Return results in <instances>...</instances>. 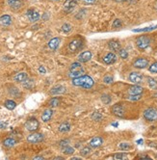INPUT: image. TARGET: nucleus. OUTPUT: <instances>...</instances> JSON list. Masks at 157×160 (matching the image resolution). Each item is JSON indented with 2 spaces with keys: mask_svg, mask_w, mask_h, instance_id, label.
Listing matches in <instances>:
<instances>
[{
  "mask_svg": "<svg viewBox=\"0 0 157 160\" xmlns=\"http://www.w3.org/2000/svg\"><path fill=\"white\" fill-rule=\"evenodd\" d=\"M72 84L74 86H78V87H82L85 89H90L94 86V80L89 75H81L79 77L73 78Z\"/></svg>",
  "mask_w": 157,
  "mask_h": 160,
  "instance_id": "1",
  "label": "nucleus"
},
{
  "mask_svg": "<svg viewBox=\"0 0 157 160\" xmlns=\"http://www.w3.org/2000/svg\"><path fill=\"white\" fill-rule=\"evenodd\" d=\"M150 39L148 38V36H141L136 40V44L139 49H146L150 46Z\"/></svg>",
  "mask_w": 157,
  "mask_h": 160,
  "instance_id": "2",
  "label": "nucleus"
},
{
  "mask_svg": "<svg viewBox=\"0 0 157 160\" xmlns=\"http://www.w3.org/2000/svg\"><path fill=\"white\" fill-rule=\"evenodd\" d=\"M144 117L146 120L150 121V122H153V121L157 120V110L154 108H148L144 112Z\"/></svg>",
  "mask_w": 157,
  "mask_h": 160,
  "instance_id": "3",
  "label": "nucleus"
},
{
  "mask_svg": "<svg viewBox=\"0 0 157 160\" xmlns=\"http://www.w3.org/2000/svg\"><path fill=\"white\" fill-rule=\"evenodd\" d=\"M25 127L28 131H31V132H34L38 129L39 127V122L36 119L32 118V119H29L25 124Z\"/></svg>",
  "mask_w": 157,
  "mask_h": 160,
  "instance_id": "4",
  "label": "nucleus"
},
{
  "mask_svg": "<svg viewBox=\"0 0 157 160\" xmlns=\"http://www.w3.org/2000/svg\"><path fill=\"white\" fill-rule=\"evenodd\" d=\"M82 46H83V42H82L81 39H75V40L71 41L70 44H68V49L70 51H76L78 49H80Z\"/></svg>",
  "mask_w": 157,
  "mask_h": 160,
  "instance_id": "5",
  "label": "nucleus"
},
{
  "mask_svg": "<svg viewBox=\"0 0 157 160\" xmlns=\"http://www.w3.org/2000/svg\"><path fill=\"white\" fill-rule=\"evenodd\" d=\"M44 140V135L42 133H38V132H34L30 134L27 137V141L29 143H40Z\"/></svg>",
  "mask_w": 157,
  "mask_h": 160,
  "instance_id": "6",
  "label": "nucleus"
},
{
  "mask_svg": "<svg viewBox=\"0 0 157 160\" xmlns=\"http://www.w3.org/2000/svg\"><path fill=\"white\" fill-rule=\"evenodd\" d=\"M77 5L76 0H66L65 3H64V10L66 13H71L75 9Z\"/></svg>",
  "mask_w": 157,
  "mask_h": 160,
  "instance_id": "7",
  "label": "nucleus"
},
{
  "mask_svg": "<svg viewBox=\"0 0 157 160\" xmlns=\"http://www.w3.org/2000/svg\"><path fill=\"white\" fill-rule=\"evenodd\" d=\"M133 66L137 69H145L148 66V61L145 58H139L133 63Z\"/></svg>",
  "mask_w": 157,
  "mask_h": 160,
  "instance_id": "8",
  "label": "nucleus"
},
{
  "mask_svg": "<svg viewBox=\"0 0 157 160\" xmlns=\"http://www.w3.org/2000/svg\"><path fill=\"white\" fill-rule=\"evenodd\" d=\"M129 80L131 81L133 83H136V84H139L142 82L143 80V75L141 74L139 72H131L129 74Z\"/></svg>",
  "mask_w": 157,
  "mask_h": 160,
  "instance_id": "9",
  "label": "nucleus"
},
{
  "mask_svg": "<svg viewBox=\"0 0 157 160\" xmlns=\"http://www.w3.org/2000/svg\"><path fill=\"white\" fill-rule=\"evenodd\" d=\"M26 15H27L28 18L30 19V21H32V22L38 21V20L40 19V14L38 12L34 11L33 9L28 10L27 13H26Z\"/></svg>",
  "mask_w": 157,
  "mask_h": 160,
  "instance_id": "10",
  "label": "nucleus"
},
{
  "mask_svg": "<svg viewBox=\"0 0 157 160\" xmlns=\"http://www.w3.org/2000/svg\"><path fill=\"white\" fill-rule=\"evenodd\" d=\"M92 59V52L91 51H84L78 56V61L80 63H86Z\"/></svg>",
  "mask_w": 157,
  "mask_h": 160,
  "instance_id": "11",
  "label": "nucleus"
},
{
  "mask_svg": "<svg viewBox=\"0 0 157 160\" xmlns=\"http://www.w3.org/2000/svg\"><path fill=\"white\" fill-rule=\"evenodd\" d=\"M103 61H104L105 64L107 65H111V64H114L116 61H117V56L115 53H113V52H109V53L106 55V56L103 58Z\"/></svg>",
  "mask_w": 157,
  "mask_h": 160,
  "instance_id": "12",
  "label": "nucleus"
},
{
  "mask_svg": "<svg viewBox=\"0 0 157 160\" xmlns=\"http://www.w3.org/2000/svg\"><path fill=\"white\" fill-rule=\"evenodd\" d=\"M103 143V139L101 137H95L90 141V147L94 149L99 148Z\"/></svg>",
  "mask_w": 157,
  "mask_h": 160,
  "instance_id": "13",
  "label": "nucleus"
},
{
  "mask_svg": "<svg viewBox=\"0 0 157 160\" xmlns=\"http://www.w3.org/2000/svg\"><path fill=\"white\" fill-rule=\"evenodd\" d=\"M112 112L118 117H123L124 109H123V107L121 105H119V104H116V105H114L113 108H112Z\"/></svg>",
  "mask_w": 157,
  "mask_h": 160,
  "instance_id": "14",
  "label": "nucleus"
},
{
  "mask_svg": "<svg viewBox=\"0 0 157 160\" xmlns=\"http://www.w3.org/2000/svg\"><path fill=\"white\" fill-rule=\"evenodd\" d=\"M144 92V89L140 86H132L131 88H129L128 94L130 96H135V95H141Z\"/></svg>",
  "mask_w": 157,
  "mask_h": 160,
  "instance_id": "15",
  "label": "nucleus"
},
{
  "mask_svg": "<svg viewBox=\"0 0 157 160\" xmlns=\"http://www.w3.org/2000/svg\"><path fill=\"white\" fill-rule=\"evenodd\" d=\"M66 92V88L62 85H57L55 87H53L50 91V94L51 95H61V94H64Z\"/></svg>",
  "mask_w": 157,
  "mask_h": 160,
  "instance_id": "16",
  "label": "nucleus"
},
{
  "mask_svg": "<svg viewBox=\"0 0 157 160\" xmlns=\"http://www.w3.org/2000/svg\"><path fill=\"white\" fill-rule=\"evenodd\" d=\"M7 3L11 8H13V9H19V8L22 6L23 2H22V0H8Z\"/></svg>",
  "mask_w": 157,
  "mask_h": 160,
  "instance_id": "17",
  "label": "nucleus"
},
{
  "mask_svg": "<svg viewBox=\"0 0 157 160\" xmlns=\"http://www.w3.org/2000/svg\"><path fill=\"white\" fill-rule=\"evenodd\" d=\"M59 44H60V39L59 38H53V39H51V40L49 41L48 48L50 49H52V50H55V49L58 48Z\"/></svg>",
  "mask_w": 157,
  "mask_h": 160,
  "instance_id": "18",
  "label": "nucleus"
},
{
  "mask_svg": "<svg viewBox=\"0 0 157 160\" xmlns=\"http://www.w3.org/2000/svg\"><path fill=\"white\" fill-rule=\"evenodd\" d=\"M52 114H53V111H52L51 109H46V111L42 113V122H44V123H47V122H48V121H49L50 119H51Z\"/></svg>",
  "mask_w": 157,
  "mask_h": 160,
  "instance_id": "19",
  "label": "nucleus"
},
{
  "mask_svg": "<svg viewBox=\"0 0 157 160\" xmlns=\"http://www.w3.org/2000/svg\"><path fill=\"white\" fill-rule=\"evenodd\" d=\"M11 23H12V18H11L10 15H4L0 17V24L3 26H9Z\"/></svg>",
  "mask_w": 157,
  "mask_h": 160,
  "instance_id": "20",
  "label": "nucleus"
},
{
  "mask_svg": "<svg viewBox=\"0 0 157 160\" xmlns=\"http://www.w3.org/2000/svg\"><path fill=\"white\" fill-rule=\"evenodd\" d=\"M27 78H28V75L26 72H19L15 75L14 79L15 81H17V82H23V81H25Z\"/></svg>",
  "mask_w": 157,
  "mask_h": 160,
  "instance_id": "21",
  "label": "nucleus"
},
{
  "mask_svg": "<svg viewBox=\"0 0 157 160\" xmlns=\"http://www.w3.org/2000/svg\"><path fill=\"white\" fill-rule=\"evenodd\" d=\"M109 48L113 51H119L121 49V44L118 41H111L109 43Z\"/></svg>",
  "mask_w": 157,
  "mask_h": 160,
  "instance_id": "22",
  "label": "nucleus"
},
{
  "mask_svg": "<svg viewBox=\"0 0 157 160\" xmlns=\"http://www.w3.org/2000/svg\"><path fill=\"white\" fill-rule=\"evenodd\" d=\"M15 144H17V140L14 138H7L4 140L3 145L6 147V148H13Z\"/></svg>",
  "mask_w": 157,
  "mask_h": 160,
  "instance_id": "23",
  "label": "nucleus"
},
{
  "mask_svg": "<svg viewBox=\"0 0 157 160\" xmlns=\"http://www.w3.org/2000/svg\"><path fill=\"white\" fill-rule=\"evenodd\" d=\"M84 72H85V70L83 68H82V69L75 70V72H70V74L68 75H70V77L71 78H76V77H79V76H81V75H83Z\"/></svg>",
  "mask_w": 157,
  "mask_h": 160,
  "instance_id": "24",
  "label": "nucleus"
},
{
  "mask_svg": "<svg viewBox=\"0 0 157 160\" xmlns=\"http://www.w3.org/2000/svg\"><path fill=\"white\" fill-rule=\"evenodd\" d=\"M157 28V25H152V26H148V27L146 28H140V29H134L133 32H150V31H152Z\"/></svg>",
  "mask_w": 157,
  "mask_h": 160,
  "instance_id": "25",
  "label": "nucleus"
},
{
  "mask_svg": "<svg viewBox=\"0 0 157 160\" xmlns=\"http://www.w3.org/2000/svg\"><path fill=\"white\" fill-rule=\"evenodd\" d=\"M70 125L68 123H63L59 127L60 132H68V131H70Z\"/></svg>",
  "mask_w": 157,
  "mask_h": 160,
  "instance_id": "26",
  "label": "nucleus"
},
{
  "mask_svg": "<svg viewBox=\"0 0 157 160\" xmlns=\"http://www.w3.org/2000/svg\"><path fill=\"white\" fill-rule=\"evenodd\" d=\"M82 69V65L80 62H75V63H72V64L70 65V72H75V70H78Z\"/></svg>",
  "mask_w": 157,
  "mask_h": 160,
  "instance_id": "27",
  "label": "nucleus"
},
{
  "mask_svg": "<svg viewBox=\"0 0 157 160\" xmlns=\"http://www.w3.org/2000/svg\"><path fill=\"white\" fill-rule=\"evenodd\" d=\"M5 106L9 110H14L15 108V106H17V103L14 100H7L5 102Z\"/></svg>",
  "mask_w": 157,
  "mask_h": 160,
  "instance_id": "28",
  "label": "nucleus"
},
{
  "mask_svg": "<svg viewBox=\"0 0 157 160\" xmlns=\"http://www.w3.org/2000/svg\"><path fill=\"white\" fill-rule=\"evenodd\" d=\"M91 151H92L91 147H85V148H83L80 151V154L82 156H87L91 153Z\"/></svg>",
  "mask_w": 157,
  "mask_h": 160,
  "instance_id": "29",
  "label": "nucleus"
},
{
  "mask_svg": "<svg viewBox=\"0 0 157 160\" xmlns=\"http://www.w3.org/2000/svg\"><path fill=\"white\" fill-rule=\"evenodd\" d=\"M148 85H150V87L151 89H153V90H156V89H157V81L156 80H154L153 78L148 77Z\"/></svg>",
  "mask_w": 157,
  "mask_h": 160,
  "instance_id": "30",
  "label": "nucleus"
},
{
  "mask_svg": "<svg viewBox=\"0 0 157 160\" xmlns=\"http://www.w3.org/2000/svg\"><path fill=\"white\" fill-rule=\"evenodd\" d=\"M23 87L26 88V89H31L32 87L34 86V81L32 80V79H26L25 81H23Z\"/></svg>",
  "mask_w": 157,
  "mask_h": 160,
  "instance_id": "31",
  "label": "nucleus"
},
{
  "mask_svg": "<svg viewBox=\"0 0 157 160\" xmlns=\"http://www.w3.org/2000/svg\"><path fill=\"white\" fill-rule=\"evenodd\" d=\"M63 153L65 154H72L74 153V149L70 146H66L63 148Z\"/></svg>",
  "mask_w": 157,
  "mask_h": 160,
  "instance_id": "32",
  "label": "nucleus"
},
{
  "mask_svg": "<svg viewBox=\"0 0 157 160\" xmlns=\"http://www.w3.org/2000/svg\"><path fill=\"white\" fill-rule=\"evenodd\" d=\"M49 104H50V106H51V107H57V106H59V104H60V98H53L51 100H50Z\"/></svg>",
  "mask_w": 157,
  "mask_h": 160,
  "instance_id": "33",
  "label": "nucleus"
},
{
  "mask_svg": "<svg viewBox=\"0 0 157 160\" xmlns=\"http://www.w3.org/2000/svg\"><path fill=\"white\" fill-rule=\"evenodd\" d=\"M62 31L64 33H68L71 31V25L70 23H65L63 26H62Z\"/></svg>",
  "mask_w": 157,
  "mask_h": 160,
  "instance_id": "34",
  "label": "nucleus"
},
{
  "mask_svg": "<svg viewBox=\"0 0 157 160\" xmlns=\"http://www.w3.org/2000/svg\"><path fill=\"white\" fill-rule=\"evenodd\" d=\"M119 56H121L122 59H126L127 57H128V52H127L125 49H119Z\"/></svg>",
  "mask_w": 157,
  "mask_h": 160,
  "instance_id": "35",
  "label": "nucleus"
},
{
  "mask_svg": "<svg viewBox=\"0 0 157 160\" xmlns=\"http://www.w3.org/2000/svg\"><path fill=\"white\" fill-rule=\"evenodd\" d=\"M101 101L103 102V103L108 104V103H110L111 102V98L108 95H102L101 96Z\"/></svg>",
  "mask_w": 157,
  "mask_h": 160,
  "instance_id": "36",
  "label": "nucleus"
},
{
  "mask_svg": "<svg viewBox=\"0 0 157 160\" xmlns=\"http://www.w3.org/2000/svg\"><path fill=\"white\" fill-rule=\"evenodd\" d=\"M148 70H150V72H152V73H157V62L153 63V64L150 67V69H148Z\"/></svg>",
  "mask_w": 157,
  "mask_h": 160,
  "instance_id": "37",
  "label": "nucleus"
},
{
  "mask_svg": "<svg viewBox=\"0 0 157 160\" xmlns=\"http://www.w3.org/2000/svg\"><path fill=\"white\" fill-rule=\"evenodd\" d=\"M127 155L125 153H117L115 156H114V158L115 159H124V158H126Z\"/></svg>",
  "mask_w": 157,
  "mask_h": 160,
  "instance_id": "38",
  "label": "nucleus"
},
{
  "mask_svg": "<svg viewBox=\"0 0 157 160\" xmlns=\"http://www.w3.org/2000/svg\"><path fill=\"white\" fill-rule=\"evenodd\" d=\"M103 80H104V82L106 84H111V83H113V81H114L113 77H112L111 75H107V76H105Z\"/></svg>",
  "mask_w": 157,
  "mask_h": 160,
  "instance_id": "39",
  "label": "nucleus"
},
{
  "mask_svg": "<svg viewBox=\"0 0 157 160\" xmlns=\"http://www.w3.org/2000/svg\"><path fill=\"white\" fill-rule=\"evenodd\" d=\"M119 148L121 149H130V145L127 143H121V144H119Z\"/></svg>",
  "mask_w": 157,
  "mask_h": 160,
  "instance_id": "40",
  "label": "nucleus"
},
{
  "mask_svg": "<svg viewBox=\"0 0 157 160\" xmlns=\"http://www.w3.org/2000/svg\"><path fill=\"white\" fill-rule=\"evenodd\" d=\"M121 26V21L119 19H116L115 21L113 22V27L114 28H119Z\"/></svg>",
  "mask_w": 157,
  "mask_h": 160,
  "instance_id": "41",
  "label": "nucleus"
},
{
  "mask_svg": "<svg viewBox=\"0 0 157 160\" xmlns=\"http://www.w3.org/2000/svg\"><path fill=\"white\" fill-rule=\"evenodd\" d=\"M92 118H93V120H95V121H99L101 119V115H100L99 113H94Z\"/></svg>",
  "mask_w": 157,
  "mask_h": 160,
  "instance_id": "42",
  "label": "nucleus"
},
{
  "mask_svg": "<svg viewBox=\"0 0 157 160\" xmlns=\"http://www.w3.org/2000/svg\"><path fill=\"white\" fill-rule=\"evenodd\" d=\"M141 98V95H135V96H130L129 99L130 100H139Z\"/></svg>",
  "mask_w": 157,
  "mask_h": 160,
  "instance_id": "43",
  "label": "nucleus"
},
{
  "mask_svg": "<svg viewBox=\"0 0 157 160\" xmlns=\"http://www.w3.org/2000/svg\"><path fill=\"white\" fill-rule=\"evenodd\" d=\"M68 143H70V141L68 140H63V141H61L60 142V146L61 147H66V146L68 145Z\"/></svg>",
  "mask_w": 157,
  "mask_h": 160,
  "instance_id": "44",
  "label": "nucleus"
},
{
  "mask_svg": "<svg viewBox=\"0 0 157 160\" xmlns=\"http://www.w3.org/2000/svg\"><path fill=\"white\" fill-rule=\"evenodd\" d=\"M7 127V125L5 124V123H3V122H1V121H0V129H3V128H5Z\"/></svg>",
  "mask_w": 157,
  "mask_h": 160,
  "instance_id": "45",
  "label": "nucleus"
},
{
  "mask_svg": "<svg viewBox=\"0 0 157 160\" xmlns=\"http://www.w3.org/2000/svg\"><path fill=\"white\" fill-rule=\"evenodd\" d=\"M83 1L87 4H93V3H95L97 0H83Z\"/></svg>",
  "mask_w": 157,
  "mask_h": 160,
  "instance_id": "46",
  "label": "nucleus"
},
{
  "mask_svg": "<svg viewBox=\"0 0 157 160\" xmlns=\"http://www.w3.org/2000/svg\"><path fill=\"white\" fill-rule=\"evenodd\" d=\"M39 72H42V73H46V69H44V67H40V68H39Z\"/></svg>",
  "mask_w": 157,
  "mask_h": 160,
  "instance_id": "47",
  "label": "nucleus"
},
{
  "mask_svg": "<svg viewBox=\"0 0 157 160\" xmlns=\"http://www.w3.org/2000/svg\"><path fill=\"white\" fill-rule=\"evenodd\" d=\"M34 159H44V157H42V156H35V157H34Z\"/></svg>",
  "mask_w": 157,
  "mask_h": 160,
  "instance_id": "48",
  "label": "nucleus"
},
{
  "mask_svg": "<svg viewBox=\"0 0 157 160\" xmlns=\"http://www.w3.org/2000/svg\"><path fill=\"white\" fill-rule=\"evenodd\" d=\"M137 143H138V144H142V143H143V140H139V141H137Z\"/></svg>",
  "mask_w": 157,
  "mask_h": 160,
  "instance_id": "49",
  "label": "nucleus"
},
{
  "mask_svg": "<svg viewBox=\"0 0 157 160\" xmlns=\"http://www.w3.org/2000/svg\"><path fill=\"white\" fill-rule=\"evenodd\" d=\"M155 8H156V10H157V5H156V6H155Z\"/></svg>",
  "mask_w": 157,
  "mask_h": 160,
  "instance_id": "50",
  "label": "nucleus"
},
{
  "mask_svg": "<svg viewBox=\"0 0 157 160\" xmlns=\"http://www.w3.org/2000/svg\"><path fill=\"white\" fill-rule=\"evenodd\" d=\"M155 96H157V94H155Z\"/></svg>",
  "mask_w": 157,
  "mask_h": 160,
  "instance_id": "51",
  "label": "nucleus"
},
{
  "mask_svg": "<svg viewBox=\"0 0 157 160\" xmlns=\"http://www.w3.org/2000/svg\"><path fill=\"white\" fill-rule=\"evenodd\" d=\"M54 1H58V0H54Z\"/></svg>",
  "mask_w": 157,
  "mask_h": 160,
  "instance_id": "52",
  "label": "nucleus"
},
{
  "mask_svg": "<svg viewBox=\"0 0 157 160\" xmlns=\"http://www.w3.org/2000/svg\"><path fill=\"white\" fill-rule=\"evenodd\" d=\"M76 1H79V0H76Z\"/></svg>",
  "mask_w": 157,
  "mask_h": 160,
  "instance_id": "53",
  "label": "nucleus"
}]
</instances>
